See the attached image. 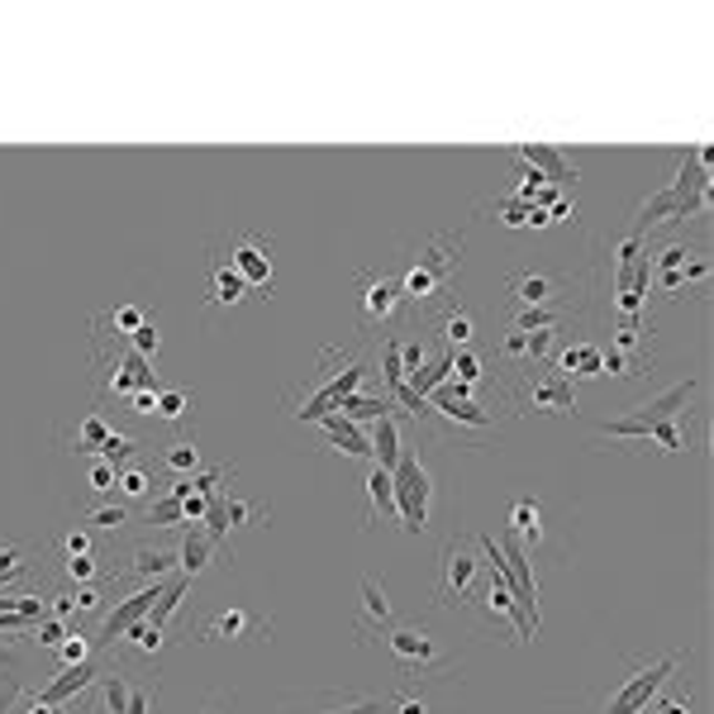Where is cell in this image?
<instances>
[{
	"label": "cell",
	"instance_id": "obj_1",
	"mask_svg": "<svg viewBox=\"0 0 714 714\" xmlns=\"http://www.w3.org/2000/svg\"><path fill=\"white\" fill-rule=\"evenodd\" d=\"M368 376V362L348 358L343 348H320V368L306 372V386L286 391V410L296 420H324L329 410H339L343 395H353Z\"/></svg>",
	"mask_w": 714,
	"mask_h": 714
},
{
	"label": "cell",
	"instance_id": "obj_2",
	"mask_svg": "<svg viewBox=\"0 0 714 714\" xmlns=\"http://www.w3.org/2000/svg\"><path fill=\"white\" fill-rule=\"evenodd\" d=\"M463 262V234H434L428 244L415 252V262L401 272V291L405 306H434L438 296H448V281L457 277Z\"/></svg>",
	"mask_w": 714,
	"mask_h": 714
},
{
	"label": "cell",
	"instance_id": "obj_3",
	"mask_svg": "<svg viewBox=\"0 0 714 714\" xmlns=\"http://www.w3.org/2000/svg\"><path fill=\"white\" fill-rule=\"evenodd\" d=\"M395 486V519L405 534H424L428 529V505H434V476L420 463L415 448H401V463L391 472Z\"/></svg>",
	"mask_w": 714,
	"mask_h": 714
},
{
	"label": "cell",
	"instance_id": "obj_4",
	"mask_svg": "<svg viewBox=\"0 0 714 714\" xmlns=\"http://www.w3.org/2000/svg\"><path fill=\"white\" fill-rule=\"evenodd\" d=\"M386 653H391V662L401 666L405 676H434V672H443V666L453 662L448 648H443L434 633L420 629V624H391Z\"/></svg>",
	"mask_w": 714,
	"mask_h": 714
},
{
	"label": "cell",
	"instance_id": "obj_5",
	"mask_svg": "<svg viewBox=\"0 0 714 714\" xmlns=\"http://www.w3.org/2000/svg\"><path fill=\"white\" fill-rule=\"evenodd\" d=\"M482 558L472 552V544H463V538H448L438 552V606L453 610V606H467L472 600V586L476 577H482Z\"/></svg>",
	"mask_w": 714,
	"mask_h": 714
},
{
	"label": "cell",
	"instance_id": "obj_6",
	"mask_svg": "<svg viewBox=\"0 0 714 714\" xmlns=\"http://www.w3.org/2000/svg\"><path fill=\"white\" fill-rule=\"evenodd\" d=\"M405 314V291L395 272H368L358 281V320L362 329H386Z\"/></svg>",
	"mask_w": 714,
	"mask_h": 714
},
{
	"label": "cell",
	"instance_id": "obj_7",
	"mask_svg": "<svg viewBox=\"0 0 714 714\" xmlns=\"http://www.w3.org/2000/svg\"><path fill=\"white\" fill-rule=\"evenodd\" d=\"M681 658H686V653L676 648V653L658 658L653 666H639L633 676H624V686H619V691L610 695L606 714H639V710H648V701H653V695L666 686V681H672V672L681 666Z\"/></svg>",
	"mask_w": 714,
	"mask_h": 714
},
{
	"label": "cell",
	"instance_id": "obj_8",
	"mask_svg": "<svg viewBox=\"0 0 714 714\" xmlns=\"http://www.w3.org/2000/svg\"><path fill=\"white\" fill-rule=\"evenodd\" d=\"M672 196H676V215L672 225H686L691 215H705L710 205V167H705V148H686L681 157V172L672 182Z\"/></svg>",
	"mask_w": 714,
	"mask_h": 714
},
{
	"label": "cell",
	"instance_id": "obj_9",
	"mask_svg": "<svg viewBox=\"0 0 714 714\" xmlns=\"http://www.w3.org/2000/svg\"><path fill=\"white\" fill-rule=\"evenodd\" d=\"M225 262L248 281V291H267V296H272V238L238 234L234 244H229V258Z\"/></svg>",
	"mask_w": 714,
	"mask_h": 714
},
{
	"label": "cell",
	"instance_id": "obj_10",
	"mask_svg": "<svg viewBox=\"0 0 714 714\" xmlns=\"http://www.w3.org/2000/svg\"><path fill=\"white\" fill-rule=\"evenodd\" d=\"M272 633V619H267L262 610H248V606H238V610H225V614H210V619H200L196 624V639L200 643H215V639H267Z\"/></svg>",
	"mask_w": 714,
	"mask_h": 714
},
{
	"label": "cell",
	"instance_id": "obj_11",
	"mask_svg": "<svg viewBox=\"0 0 714 714\" xmlns=\"http://www.w3.org/2000/svg\"><path fill=\"white\" fill-rule=\"evenodd\" d=\"M486 571H490V577H486V591H482V614L490 619V624H510L515 643H529L534 629H529V619H524V610H519L510 581L500 577V567H486Z\"/></svg>",
	"mask_w": 714,
	"mask_h": 714
},
{
	"label": "cell",
	"instance_id": "obj_12",
	"mask_svg": "<svg viewBox=\"0 0 714 714\" xmlns=\"http://www.w3.org/2000/svg\"><path fill=\"white\" fill-rule=\"evenodd\" d=\"M163 586H167V581H153V586H138L134 596H124L120 606L105 614V624H101V639H95V648H115V643L124 639V633H130V629L138 624V619H148V614H153V600L163 596Z\"/></svg>",
	"mask_w": 714,
	"mask_h": 714
},
{
	"label": "cell",
	"instance_id": "obj_13",
	"mask_svg": "<svg viewBox=\"0 0 714 714\" xmlns=\"http://www.w3.org/2000/svg\"><path fill=\"white\" fill-rule=\"evenodd\" d=\"M519 410H534V415H577V391H571L567 376L544 372L538 381H529Z\"/></svg>",
	"mask_w": 714,
	"mask_h": 714
},
{
	"label": "cell",
	"instance_id": "obj_14",
	"mask_svg": "<svg viewBox=\"0 0 714 714\" xmlns=\"http://www.w3.org/2000/svg\"><path fill=\"white\" fill-rule=\"evenodd\" d=\"M695 391H701V376H691V381H676V386H666L662 395H653V401H639V405H633L624 420L653 424V420H672V415H686V410H691V401H695Z\"/></svg>",
	"mask_w": 714,
	"mask_h": 714
},
{
	"label": "cell",
	"instance_id": "obj_15",
	"mask_svg": "<svg viewBox=\"0 0 714 714\" xmlns=\"http://www.w3.org/2000/svg\"><path fill=\"white\" fill-rule=\"evenodd\" d=\"M115 434V428L105 424L101 410H86L76 424H62L58 428V443H62V453H72V457H91V453H101L105 448V438Z\"/></svg>",
	"mask_w": 714,
	"mask_h": 714
},
{
	"label": "cell",
	"instance_id": "obj_16",
	"mask_svg": "<svg viewBox=\"0 0 714 714\" xmlns=\"http://www.w3.org/2000/svg\"><path fill=\"white\" fill-rule=\"evenodd\" d=\"M320 428H324V443H329V448H339L348 463H368V457H372V438L362 434L353 420H343L339 410H329V415L320 420Z\"/></svg>",
	"mask_w": 714,
	"mask_h": 714
},
{
	"label": "cell",
	"instance_id": "obj_17",
	"mask_svg": "<svg viewBox=\"0 0 714 714\" xmlns=\"http://www.w3.org/2000/svg\"><path fill=\"white\" fill-rule=\"evenodd\" d=\"M101 672H105V662H76V666H68L58 681H48V686L39 691L48 705H62V701H72V695H82V691H91L95 681H101Z\"/></svg>",
	"mask_w": 714,
	"mask_h": 714
},
{
	"label": "cell",
	"instance_id": "obj_18",
	"mask_svg": "<svg viewBox=\"0 0 714 714\" xmlns=\"http://www.w3.org/2000/svg\"><path fill=\"white\" fill-rule=\"evenodd\" d=\"M353 629L362 633V643H368V633L391 629V600H386V586H381L376 577L362 581V610L353 619Z\"/></svg>",
	"mask_w": 714,
	"mask_h": 714
},
{
	"label": "cell",
	"instance_id": "obj_19",
	"mask_svg": "<svg viewBox=\"0 0 714 714\" xmlns=\"http://www.w3.org/2000/svg\"><path fill=\"white\" fill-rule=\"evenodd\" d=\"M567 291V281L558 277H544V272H524V277H510V296L519 300V310H538V306H552Z\"/></svg>",
	"mask_w": 714,
	"mask_h": 714
},
{
	"label": "cell",
	"instance_id": "obj_20",
	"mask_svg": "<svg viewBox=\"0 0 714 714\" xmlns=\"http://www.w3.org/2000/svg\"><path fill=\"white\" fill-rule=\"evenodd\" d=\"M519 157H524V163H529L544 182H552V186L577 182V167H571L558 148H548V143H519Z\"/></svg>",
	"mask_w": 714,
	"mask_h": 714
},
{
	"label": "cell",
	"instance_id": "obj_21",
	"mask_svg": "<svg viewBox=\"0 0 714 714\" xmlns=\"http://www.w3.org/2000/svg\"><path fill=\"white\" fill-rule=\"evenodd\" d=\"M505 524H510V534L505 538H515L524 552H534L538 544H544V510H538V500H515Z\"/></svg>",
	"mask_w": 714,
	"mask_h": 714
},
{
	"label": "cell",
	"instance_id": "obj_22",
	"mask_svg": "<svg viewBox=\"0 0 714 714\" xmlns=\"http://www.w3.org/2000/svg\"><path fill=\"white\" fill-rule=\"evenodd\" d=\"M172 567H182L172 548H134V552H130V567H124L120 577H138L143 586H153V581H163Z\"/></svg>",
	"mask_w": 714,
	"mask_h": 714
},
{
	"label": "cell",
	"instance_id": "obj_23",
	"mask_svg": "<svg viewBox=\"0 0 714 714\" xmlns=\"http://www.w3.org/2000/svg\"><path fill=\"white\" fill-rule=\"evenodd\" d=\"M215 544H210V534L200 529V524H190L186 538H182V548H177V562H182V577H200L205 567L215 562Z\"/></svg>",
	"mask_w": 714,
	"mask_h": 714
},
{
	"label": "cell",
	"instance_id": "obj_24",
	"mask_svg": "<svg viewBox=\"0 0 714 714\" xmlns=\"http://www.w3.org/2000/svg\"><path fill=\"white\" fill-rule=\"evenodd\" d=\"M401 424H395V415H381L376 428H372V457L381 472H395V463H401Z\"/></svg>",
	"mask_w": 714,
	"mask_h": 714
},
{
	"label": "cell",
	"instance_id": "obj_25",
	"mask_svg": "<svg viewBox=\"0 0 714 714\" xmlns=\"http://www.w3.org/2000/svg\"><path fill=\"white\" fill-rule=\"evenodd\" d=\"M552 368H558V376H596L600 372V348L596 343H571L562 348L558 358H552Z\"/></svg>",
	"mask_w": 714,
	"mask_h": 714
},
{
	"label": "cell",
	"instance_id": "obj_26",
	"mask_svg": "<svg viewBox=\"0 0 714 714\" xmlns=\"http://www.w3.org/2000/svg\"><path fill=\"white\" fill-rule=\"evenodd\" d=\"M434 415H443L453 428H472V434H486V428H496V415H490L486 405L476 401H453V405H438Z\"/></svg>",
	"mask_w": 714,
	"mask_h": 714
},
{
	"label": "cell",
	"instance_id": "obj_27",
	"mask_svg": "<svg viewBox=\"0 0 714 714\" xmlns=\"http://www.w3.org/2000/svg\"><path fill=\"white\" fill-rule=\"evenodd\" d=\"M167 648V639H163V629H153L148 619H138V624L124 633V639L110 648V653H138V658H157Z\"/></svg>",
	"mask_w": 714,
	"mask_h": 714
},
{
	"label": "cell",
	"instance_id": "obj_28",
	"mask_svg": "<svg viewBox=\"0 0 714 714\" xmlns=\"http://www.w3.org/2000/svg\"><path fill=\"white\" fill-rule=\"evenodd\" d=\"M244 296H248V281L238 277L225 258H219L215 272H210V306H238Z\"/></svg>",
	"mask_w": 714,
	"mask_h": 714
},
{
	"label": "cell",
	"instance_id": "obj_29",
	"mask_svg": "<svg viewBox=\"0 0 714 714\" xmlns=\"http://www.w3.org/2000/svg\"><path fill=\"white\" fill-rule=\"evenodd\" d=\"M339 415L343 420H353V424H362V420H381V415H395V401L391 395H343L339 401Z\"/></svg>",
	"mask_w": 714,
	"mask_h": 714
},
{
	"label": "cell",
	"instance_id": "obj_30",
	"mask_svg": "<svg viewBox=\"0 0 714 714\" xmlns=\"http://www.w3.org/2000/svg\"><path fill=\"white\" fill-rule=\"evenodd\" d=\"M368 496H372V515H368V529L381 519H395V486H391V472L372 467L368 472Z\"/></svg>",
	"mask_w": 714,
	"mask_h": 714
},
{
	"label": "cell",
	"instance_id": "obj_31",
	"mask_svg": "<svg viewBox=\"0 0 714 714\" xmlns=\"http://www.w3.org/2000/svg\"><path fill=\"white\" fill-rule=\"evenodd\" d=\"M101 705H86V714H124L130 710V686H124L120 672H101Z\"/></svg>",
	"mask_w": 714,
	"mask_h": 714
},
{
	"label": "cell",
	"instance_id": "obj_32",
	"mask_svg": "<svg viewBox=\"0 0 714 714\" xmlns=\"http://www.w3.org/2000/svg\"><path fill=\"white\" fill-rule=\"evenodd\" d=\"M167 472H177V476H196L200 467V448H196V438H177V443H167V453L157 457Z\"/></svg>",
	"mask_w": 714,
	"mask_h": 714
},
{
	"label": "cell",
	"instance_id": "obj_33",
	"mask_svg": "<svg viewBox=\"0 0 714 714\" xmlns=\"http://www.w3.org/2000/svg\"><path fill=\"white\" fill-rule=\"evenodd\" d=\"M115 486H120V496H124V500H148V496H153V472H148V467L124 463V467L115 472Z\"/></svg>",
	"mask_w": 714,
	"mask_h": 714
},
{
	"label": "cell",
	"instance_id": "obj_34",
	"mask_svg": "<svg viewBox=\"0 0 714 714\" xmlns=\"http://www.w3.org/2000/svg\"><path fill=\"white\" fill-rule=\"evenodd\" d=\"M186 591H190V577H177V581H167V586H163V596L153 600V614H148V624H153V629H163L167 619L177 614V606H182V596H186Z\"/></svg>",
	"mask_w": 714,
	"mask_h": 714
},
{
	"label": "cell",
	"instance_id": "obj_35",
	"mask_svg": "<svg viewBox=\"0 0 714 714\" xmlns=\"http://www.w3.org/2000/svg\"><path fill=\"white\" fill-rule=\"evenodd\" d=\"M438 333H443V343H448V353H457V343L472 339V314L463 306H448L438 320Z\"/></svg>",
	"mask_w": 714,
	"mask_h": 714
},
{
	"label": "cell",
	"instance_id": "obj_36",
	"mask_svg": "<svg viewBox=\"0 0 714 714\" xmlns=\"http://www.w3.org/2000/svg\"><path fill=\"white\" fill-rule=\"evenodd\" d=\"M567 320L562 306H538V310H519L515 314V329L519 333H538V329H558Z\"/></svg>",
	"mask_w": 714,
	"mask_h": 714
},
{
	"label": "cell",
	"instance_id": "obj_37",
	"mask_svg": "<svg viewBox=\"0 0 714 714\" xmlns=\"http://www.w3.org/2000/svg\"><path fill=\"white\" fill-rule=\"evenodd\" d=\"M381 381H386V395L395 386H405V362H401V339L381 343Z\"/></svg>",
	"mask_w": 714,
	"mask_h": 714
},
{
	"label": "cell",
	"instance_id": "obj_38",
	"mask_svg": "<svg viewBox=\"0 0 714 714\" xmlns=\"http://www.w3.org/2000/svg\"><path fill=\"white\" fill-rule=\"evenodd\" d=\"M101 324H105V329H115L120 339H130V333H134L138 324H148V314H143V306H115L110 314H101Z\"/></svg>",
	"mask_w": 714,
	"mask_h": 714
},
{
	"label": "cell",
	"instance_id": "obj_39",
	"mask_svg": "<svg viewBox=\"0 0 714 714\" xmlns=\"http://www.w3.org/2000/svg\"><path fill=\"white\" fill-rule=\"evenodd\" d=\"M314 714H386V701H372V695H343V701H329Z\"/></svg>",
	"mask_w": 714,
	"mask_h": 714
},
{
	"label": "cell",
	"instance_id": "obj_40",
	"mask_svg": "<svg viewBox=\"0 0 714 714\" xmlns=\"http://www.w3.org/2000/svg\"><path fill=\"white\" fill-rule=\"evenodd\" d=\"M138 448H148V443H138V438H130V434H110L101 453H105V463H115V467H124V463H130V457H134Z\"/></svg>",
	"mask_w": 714,
	"mask_h": 714
},
{
	"label": "cell",
	"instance_id": "obj_41",
	"mask_svg": "<svg viewBox=\"0 0 714 714\" xmlns=\"http://www.w3.org/2000/svg\"><path fill=\"white\" fill-rule=\"evenodd\" d=\"M62 571H68V581L91 586L95 577H101V562H95V552H82V558H62Z\"/></svg>",
	"mask_w": 714,
	"mask_h": 714
},
{
	"label": "cell",
	"instance_id": "obj_42",
	"mask_svg": "<svg viewBox=\"0 0 714 714\" xmlns=\"http://www.w3.org/2000/svg\"><path fill=\"white\" fill-rule=\"evenodd\" d=\"M148 524H157V529H172V524H186L182 500H172V496L153 500V505H148Z\"/></svg>",
	"mask_w": 714,
	"mask_h": 714
},
{
	"label": "cell",
	"instance_id": "obj_43",
	"mask_svg": "<svg viewBox=\"0 0 714 714\" xmlns=\"http://www.w3.org/2000/svg\"><path fill=\"white\" fill-rule=\"evenodd\" d=\"M190 391H157V420H186Z\"/></svg>",
	"mask_w": 714,
	"mask_h": 714
},
{
	"label": "cell",
	"instance_id": "obj_44",
	"mask_svg": "<svg viewBox=\"0 0 714 714\" xmlns=\"http://www.w3.org/2000/svg\"><path fill=\"white\" fill-rule=\"evenodd\" d=\"M82 519L95 529H120V524H130V510L124 505H95V510H82Z\"/></svg>",
	"mask_w": 714,
	"mask_h": 714
},
{
	"label": "cell",
	"instance_id": "obj_45",
	"mask_svg": "<svg viewBox=\"0 0 714 714\" xmlns=\"http://www.w3.org/2000/svg\"><path fill=\"white\" fill-rule=\"evenodd\" d=\"M490 210H496L500 219H505V225H529V205H524V200H515V196H496V205H490Z\"/></svg>",
	"mask_w": 714,
	"mask_h": 714
},
{
	"label": "cell",
	"instance_id": "obj_46",
	"mask_svg": "<svg viewBox=\"0 0 714 714\" xmlns=\"http://www.w3.org/2000/svg\"><path fill=\"white\" fill-rule=\"evenodd\" d=\"M124 343H130L138 358H148V362H153V358H157V343H163V339H157V329H153V324H138Z\"/></svg>",
	"mask_w": 714,
	"mask_h": 714
},
{
	"label": "cell",
	"instance_id": "obj_47",
	"mask_svg": "<svg viewBox=\"0 0 714 714\" xmlns=\"http://www.w3.org/2000/svg\"><path fill=\"white\" fill-rule=\"evenodd\" d=\"M91 653H95V643L86 639V633H68V639H62V658H68V666L91 662Z\"/></svg>",
	"mask_w": 714,
	"mask_h": 714
},
{
	"label": "cell",
	"instance_id": "obj_48",
	"mask_svg": "<svg viewBox=\"0 0 714 714\" xmlns=\"http://www.w3.org/2000/svg\"><path fill=\"white\" fill-rule=\"evenodd\" d=\"M691 258H695V252H686L681 244H672V248H662V252H658V258L648 262V267H658V272H681V267H686Z\"/></svg>",
	"mask_w": 714,
	"mask_h": 714
},
{
	"label": "cell",
	"instance_id": "obj_49",
	"mask_svg": "<svg viewBox=\"0 0 714 714\" xmlns=\"http://www.w3.org/2000/svg\"><path fill=\"white\" fill-rule=\"evenodd\" d=\"M24 571V548L20 544H10V548H0V586L14 581Z\"/></svg>",
	"mask_w": 714,
	"mask_h": 714
},
{
	"label": "cell",
	"instance_id": "obj_50",
	"mask_svg": "<svg viewBox=\"0 0 714 714\" xmlns=\"http://www.w3.org/2000/svg\"><path fill=\"white\" fill-rule=\"evenodd\" d=\"M386 714H428V701L415 691H401V695H391L386 701Z\"/></svg>",
	"mask_w": 714,
	"mask_h": 714
},
{
	"label": "cell",
	"instance_id": "obj_51",
	"mask_svg": "<svg viewBox=\"0 0 714 714\" xmlns=\"http://www.w3.org/2000/svg\"><path fill=\"white\" fill-rule=\"evenodd\" d=\"M453 376L467 381V386H476V376H482V358L467 353V348H463V353H453Z\"/></svg>",
	"mask_w": 714,
	"mask_h": 714
},
{
	"label": "cell",
	"instance_id": "obj_52",
	"mask_svg": "<svg viewBox=\"0 0 714 714\" xmlns=\"http://www.w3.org/2000/svg\"><path fill=\"white\" fill-rule=\"evenodd\" d=\"M101 600H105V596H101V586H95V581H91V586H76V591H68V606H72V610H101Z\"/></svg>",
	"mask_w": 714,
	"mask_h": 714
},
{
	"label": "cell",
	"instance_id": "obj_53",
	"mask_svg": "<svg viewBox=\"0 0 714 714\" xmlns=\"http://www.w3.org/2000/svg\"><path fill=\"white\" fill-rule=\"evenodd\" d=\"M115 463H95L91 467V490H95V496H110V490H115Z\"/></svg>",
	"mask_w": 714,
	"mask_h": 714
},
{
	"label": "cell",
	"instance_id": "obj_54",
	"mask_svg": "<svg viewBox=\"0 0 714 714\" xmlns=\"http://www.w3.org/2000/svg\"><path fill=\"white\" fill-rule=\"evenodd\" d=\"M153 705H157V681H153V686L130 691V710H124V714H153Z\"/></svg>",
	"mask_w": 714,
	"mask_h": 714
},
{
	"label": "cell",
	"instance_id": "obj_55",
	"mask_svg": "<svg viewBox=\"0 0 714 714\" xmlns=\"http://www.w3.org/2000/svg\"><path fill=\"white\" fill-rule=\"evenodd\" d=\"M34 633H39V643H43V648H53V643L68 639V629H62V619H39Z\"/></svg>",
	"mask_w": 714,
	"mask_h": 714
},
{
	"label": "cell",
	"instance_id": "obj_56",
	"mask_svg": "<svg viewBox=\"0 0 714 714\" xmlns=\"http://www.w3.org/2000/svg\"><path fill=\"white\" fill-rule=\"evenodd\" d=\"M548 225H577V205H571L567 196H558L548 205Z\"/></svg>",
	"mask_w": 714,
	"mask_h": 714
},
{
	"label": "cell",
	"instance_id": "obj_57",
	"mask_svg": "<svg viewBox=\"0 0 714 714\" xmlns=\"http://www.w3.org/2000/svg\"><path fill=\"white\" fill-rule=\"evenodd\" d=\"M124 405H130V415H157V391H134Z\"/></svg>",
	"mask_w": 714,
	"mask_h": 714
},
{
	"label": "cell",
	"instance_id": "obj_58",
	"mask_svg": "<svg viewBox=\"0 0 714 714\" xmlns=\"http://www.w3.org/2000/svg\"><path fill=\"white\" fill-rule=\"evenodd\" d=\"M62 548H68V558H82V552H91V534L86 529H72L68 538H62Z\"/></svg>",
	"mask_w": 714,
	"mask_h": 714
},
{
	"label": "cell",
	"instance_id": "obj_59",
	"mask_svg": "<svg viewBox=\"0 0 714 714\" xmlns=\"http://www.w3.org/2000/svg\"><path fill=\"white\" fill-rule=\"evenodd\" d=\"M14 614H24V619H48L43 600H34V596H14Z\"/></svg>",
	"mask_w": 714,
	"mask_h": 714
},
{
	"label": "cell",
	"instance_id": "obj_60",
	"mask_svg": "<svg viewBox=\"0 0 714 714\" xmlns=\"http://www.w3.org/2000/svg\"><path fill=\"white\" fill-rule=\"evenodd\" d=\"M500 358H529V339H524V333L515 329V333H510V339H505V343H500Z\"/></svg>",
	"mask_w": 714,
	"mask_h": 714
},
{
	"label": "cell",
	"instance_id": "obj_61",
	"mask_svg": "<svg viewBox=\"0 0 714 714\" xmlns=\"http://www.w3.org/2000/svg\"><path fill=\"white\" fill-rule=\"evenodd\" d=\"M653 714H691V705H686V695H662Z\"/></svg>",
	"mask_w": 714,
	"mask_h": 714
},
{
	"label": "cell",
	"instance_id": "obj_62",
	"mask_svg": "<svg viewBox=\"0 0 714 714\" xmlns=\"http://www.w3.org/2000/svg\"><path fill=\"white\" fill-rule=\"evenodd\" d=\"M29 714H62V710H58V705H48L43 695H34V701H29Z\"/></svg>",
	"mask_w": 714,
	"mask_h": 714
},
{
	"label": "cell",
	"instance_id": "obj_63",
	"mask_svg": "<svg viewBox=\"0 0 714 714\" xmlns=\"http://www.w3.org/2000/svg\"><path fill=\"white\" fill-rule=\"evenodd\" d=\"M205 714H225V705H219V701H215V705H205Z\"/></svg>",
	"mask_w": 714,
	"mask_h": 714
}]
</instances>
